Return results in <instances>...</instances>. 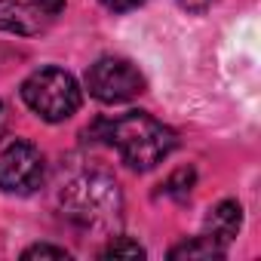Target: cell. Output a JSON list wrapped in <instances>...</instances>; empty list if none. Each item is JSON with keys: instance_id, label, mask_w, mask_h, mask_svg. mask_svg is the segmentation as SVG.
<instances>
[{"instance_id": "cell-14", "label": "cell", "mask_w": 261, "mask_h": 261, "mask_svg": "<svg viewBox=\"0 0 261 261\" xmlns=\"http://www.w3.org/2000/svg\"><path fill=\"white\" fill-rule=\"evenodd\" d=\"M178 4H181V10H188V13H203L212 0H178Z\"/></svg>"}, {"instance_id": "cell-11", "label": "cell", "mask_w": 261, "mask_h": 261, "mask_svg": "<svg viewBox=\"0 0 261 261\" xmlns=\"http://www.w3.org/2000/svg\"><path fill=\"white\" fill-rule=\"evenodd\" d=\"M22 258L25 261H31V258H71L62 246H49V243H37V246H31V249H25L22 252Z\"/></svg>"}, {"instance_id": "cell-12", "label": "cell", "mask_w": 261, "mask_h": 261, "mask_svg": "<svg viewBox=\"0 0 261 261\" xmlns=\"http://www.w3.org/2000/svg\"><path fill=\"white\" fill-rule=\"evenodd\" d=\"M28 4H31L37 13H43V16H56V13H62L65 0H28Z\"/></svg>"}, {"instance_id": "cell-7", "label": "cell", "mask_w": 261, "mask_h": 261, "mask_svg": "<svg viewBox=\"0 0 261 261\" xmlns=\"http://www.w3.org/2000/svg\"><path fill=\"white\" fill-rule=\"evenodd\" d=\"M40 16L34 7L22 4V0H0V28H10L19 34H34L40 31Z\"/></svg>"}, {"instance_id": "cell-6", "label": "cell", "mask_w": 261, "mask_h": 261, "mask_svg": "<svg viewBox=\"0 0 261 261\" xmlns=\"http://www.w3.org/2000/svg\"><path fill=\"white\" fill-rule=\"evenodd\" d=\"M243 224V209L237 200H221L215 209H209L206 215V237H212L215 243H221L227 249V243L240 233Z\"/></svg>"}, {"instance_id": "cell-3", "label": "cell", "mask_w": 261, "mask_h": 261, "mask_svg": "<svg viewBox=\"0 0 261 261\" xmlns=\"http://www.w3.org/2000/svg\"><path fill=\"white\" fill-rule=\"evenodd\" d=\"M25 105L46 123H62L80 108V86L62 68H40L22 83Z\"/></svg>"}, {"instance_id": "cell-13", "label": "cell", "mask_w": 261, "mask_h": 261, "mask_svg": "<svg viewBox=\"0 0 261 261\" xmlns=\"http://www.w3.org/2000/svg\"><path fill=\"white\" fill-rule=\"evenodd\" d=\"M101 4L111 10V13H129V10H136V7H142L145 0H101Z\"/></svg>"}, {"instance_id": "cell-9", "label": "cell", "mask_w": 261, "mask_h": 261, "mask_svg": "<svg viewBox=\"0 0 261 261\" xmlns=\"http://www.w3.org/2000/svg\"><path fill=\"white\" fill-rule=\"evenodd\" d=\"M101 258H145V249L139 243H133V240H126V237H117V240L108 243Z\"/></svg>"}, {"instance_id": "cell-2", "label": "cell", "mask_w": 261, "mask_h": 261, "mask_svg": "<svg viewBox=\"0 0 261 261\" xmlns=\"http://www.w3.org/2000/svg\"><path fill=\"white\" fill-rule=\"evenodd\" d=\"M62 212L80 224V227H98L117 218L120 212V191L117 181L101 175V172H83L77 178H71L68 185H62L59 194Z\"/></svg>"}, {"instance_id": "cell-1", "label": "cell", "mask_w": 261, "mask_h": 261, "mask_svg": "<svg viewBox=\"0 0 261 261\" xmlns=\"http://www.w3.org/2000/svg\"><path fill=\"white\" fill-rule=\"evenodd\" d=\"M105 139L136 172H148L163 163L175 148V133L145 111H129L105 126Z\"/></svg>"}, {"instance_id": "cell-5", "label": "cell", "mask_w": 261, "mask_h": 261, "mask_svg": "<svg viewBox=\"0 0 261 261\" xmlns=\"http://www.w3.org/2000/svg\"><path fill=\"white\" fill-rule=\"evenodd\" d=\"M43 181V154L31 142H13L0 151V188L7 194H31Z\"/></svg>"}, {"instance_id": "cell-15", "label": "cell", "mask_w": 261, "mask_h": 261, "mask_svg": "<svg viewBox=\"0 0 261 261\" xmlns=\"http://www.w3.org/2000/svg\"><path fill=\"white\" fill-rule=\"evenodd\" d=\"M4 126H7V114H4V105H0V133H4Z\"/></svg>"}, {"instance_id": "cell-4", "label": "cell", "mask_w": 261, "mask_h": 261, "mask_svg": "<svg viewBox=\"0 0 261 261\" xmlns=\"http://www.w3.org/2000/svg\"><path fill=\"white\" fill-rule=\"evenodd\" d=\"M86 89L92 98L105 101V105H120L136 98L145 89V77L139 74V68L126 59H114L105 56L95 65H89L86 71Z\"/></svg>"}, {"instance_id": "cell-10", "label": "cell", "mask_w": 261, "mask_h": 261, "mask_svg": "<svg viewBox=\"0 0 261 261\" xmlns=\"http://www.w3.org/2000/svg\"><path fill=\"white\" fill-rule=\"evenodd\" d=\"M191 188H194V169H178V172H172L169 181L163 185V194L185 200V197L191 194Z\"/></svg>"}, {"instance_id": "cell-8", "label": "cell", "mask_w": 261, "mask_h": 261, "mask_svg": "<svg viewBox=\"0 0 261 261\" xmlns=\"http://www.w3.org/2000/svg\"><path fill=\"white\" fill-rule=\"evenodd\" d=\"M221 255H224V246L215 243L206 233L194 237V240H188V243H181V246H175L169 252V258H221Z\"/></svg>"}]
</instances>
